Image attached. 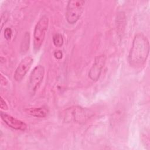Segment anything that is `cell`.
Returning a JSON list of instances; mask_svg holds the SVG:
<instances>
[{
    "mask_svg": "<svg viewBox=\"0 0 150 150\" xmlns=\"http://www.w3.org/2000/svg\"><path fill=\"white\" fill-rule=\"evenodd\" d=\"M12 31L9 28H6L4 30V36L6 40H9L12 38Z\"/></svg>",
    "mask_w": 150,
    "mask_h": 150,
    "instance_id": "cell-13",
    "label": "cell"
},
{
    "mask_svg": "<svg viewBox=\"0 0 150 150\" xmlns=\"http://www.w3.org/2000/svg\"><path fill=\"white\" fill-rule=\"evenodd\" d=\"M26 112L38 118H45L47 116L48 114V110L44 107H35V108H30L26 110Z\"/></svg>",
    "mask_w": 150,
    "mask_h": 150,
    "instance_id": "cell-9",
    "label": "cell"
},
{
    "mask_svg": "<svg viewBox=\"0 0 150 150\" xmlns=\"http://www.w3.org/2000/svg\"><path fill=\"white\" fill-rule=\"evenodd\" d=\"M85 1L71 0L67 3L66 11V19L70 24L75 23L80 18L84 11Z\"/></svg>",
    "mask_w": 150,
    "mask_h": 150,
    "instance_id": "cell-2",
    "label": "cell"
},
{
    "mask_svg": "<svg viewBox=\"0 0 150 150\" xmlns=\"http://www.w3.org/2000/svg\"><path fill=\"white\" fill-rule=\"evenodd\" d=\"M1 104V108L2 110H7L8 109V107L6 103L5 102V101L3 99V98L2 97H1V104Z\"/></svg>",
    "mask_w": 150,
    "mask_h": 150,
    "instance_id": "cell-15",
    "label": "cell"
},
{
    "mask_svg": "<svg viewBox=\"0 0 150 150\" xmlns=\"http://www.w3.org/2000/svg\"><path fill=\"white\" fill-rule=\"evenodd\" d=\"M45 75V68L42 65L36 66L32 71L29 79V88L35 93L40 86Z\"/></svg>",
    "mask_w": 150,
    "mask_h": 150,
    "instance_id": "cell-4",
    "label": "cell"
},
{
    "mask_svg": "<svg viewBox=\"0 0 150 150\" xmlns=\"http://www.w3.org/2000/svg\"><path fill=\"white\" fill-rule=\"evenodd\" d=\"M149 52V43L148 38L142 33L137 34L132 41V47L128 56L131 66L138 67L145 64Z\"/></svg>",
    "mask_w": 150,
    "mask_h": 150,
    "instance_id": "cell-1",
    "label": "cell"
},
{
    "mask_svg": "<svg viewBox=\"0 0 150 150\" xmlns=\"http://www.w3.org/2000/svg\"><path fill=\"white\" fill-rule=\"evenodd\" d=\"M63 38L60 33H56L53 36V42L55 46L61 47L63 44Z\"/></svg>",
    "mask_w": 150,
    "mask_h": 150,
    "instance_id": "cell-12",
    "label": "cell"
},
{
    "mask_svg": "<svg viewBox=\"0 0 150 150\" xmlns=\"http://www.w3.org/2000/svg\"><path fill=\"white\" fill-rule=\"evenodd\" d=\"M29 41H30V35L29 32H26L25 34L22 45H21V51L22 52H26L29 49Z\"/></svg>",
    "mask_w": 150,
    "mask_h": 150,
    "instance_id": "cell-11",
    "label": "cell"
},
{
    "mask_svg": "<svg viewBox=\"0 0 150 150\" xmlns=\"http://www.w3.org/2000/svg\"><path fill=\"white\" fill-rule=\"evenodd\" d=\"M65 119L67 121L81 122L84 121L86 117L85 110L81 107H71L66 110Z\"/></svg>",
    "mask_w": 150,
    "mask_h": 150,
    "instance_id": "cell-8",
    "label": "cell"
},
{
    "mask_svg": "<svg viewBox=\"0 0 150 150\" xmlns=\"http://www.w3.org/2000/svg\"><path fill=\"white\" fill-rule=\"evenodd\" d=\"M9 18V14L8 12H5L4 13H2L1 16V29H2L3 25L6 22Z\"/></svg>",
    "mask_w": 150,
    "mask_h": 150,
    "instance_id": "cell-14",
    "label": "cell"
},
{
    "mask_svg": "<svg viewBox=\"0 0 150 150\" xmlns=\"http://www.w3.org/2000/svg\"><path fill=\"white\" fill-rule=\"evenodd\" d=\"M105 60L106 57L103 54L96 57L94 63L88 72V76L91 80L94 81H96L98 80L102 69L105 63Z\"/></svg>",
    "mask_w": 150,
    "mask_h": 150,
    "instance_id": "cell-5",
    "label": "cell"
},
{
    "mask_svg": "<svg viewBox=\"0 0 150 150\" xmlns=\"http://www.w3.org/2000/svg\"><path fill=\"white\" fill-rule=\"evenodd\" d=\"M1 117L4 122L9 127L15 129L19 131H25L27 129L26 124L9 114H7L5 112H1Z\"/></svg>",
    "mask_w": 150,
    "mask_h": 150,
    "instance_id": "cell-7",
    "label": "cell"
},
{
    "mask_svg": "<svg viewBox=\"0 0 150 150\" xmlns=\"http://www.w3.org/2000/svg\"><path fill=\"white\" fill-rule=\"evenodd\" d=\"M48 25V18L46 16H43L35 26L33 32V49L36 52L39 50L43 44Z\"/></svg>",
    "mask_w": 150,
    "mask_h": 150,
    "instance_id": "cell-3",
    "label": "cell"
},
{
    "mask_svg": "<svg viewBox=\"0 0 150 150\" xmlns=\"http://www.w3.org/2000/svg\"><path fill=\"white\" fill-rule=\"evenodd\" d=\"M117 29L118 35H122L124 33L125 26V16L123 12H120L118 13L116 19Z\"/></svg>",
    "mask_w": 150,
    "mask_h": 150,
    "instance_id": "cell-10",
    "label": "cell"
},
{
    "mask_svg": "<svg viewBox=\"0 0 150 150\" xmlns=\"http://www.w3.org/2000/svg\"><path fill=\"white\" fill-rule=\"evenodd\" d=\"M33 62V59L30 56L25 57L21 61L16 69L13 76L16 81H21L23 79L30 69Z\"/></svg>",
    "mask_w": 150,
    "mask_h": 150,
    "instance_id": "cell-6",
    "label": "cell"
},
{
    "mask_svg": "<svg viewBox=\"0 0 150 150\" xmlns=\"http://www.w3.org/2000/svg\"><path fill=\"white\" fill-rule=\"evenodd\" d=\"M54 56H55V57L57 59H60L62 58V56H63V53L62 52V51L60 50H58V51H56L54 52Z\"/></svg>",
    "mask_w": 150,
    "mask_h": 150,
    "instance_id": "cell-16",
    "label": "cell"
}]
</instances>
